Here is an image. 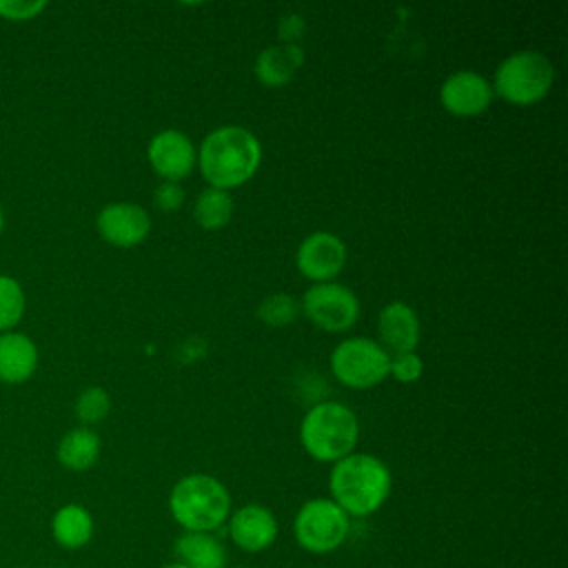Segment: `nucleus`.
<instances>
[{
  "mask_svg": "<svg viewBox=\"0 0 568 568\" xmlns=\"http://www.w3.org/2000/svg\"><path fill=\"white\" fill-rule=\"evenodd\" d=\"M173 550L189 568H226V548L213 532H182Z\"/></svg>",
  "mask_w": 568,
  "mask_h": 568,
  "instance_id": "6ab92c4d",
  "label": "nucleus"
},
{
  "mask_svg": "<svg viewBox=\"0 0 568 568\" xmlns=\"http://www.w3.org/2000/svg\"><path fill=\"white\" fill-rule=\"evenodd\" d=\"M233 217V197L229 191L206 186L193 206V220L204 229V231H220L224 229Z\"/></svg>",
  "mask_w": 568,
  "mask_h": 568,
  "instance_id": "aec40b11",
  "label": "nucleus"
},
{
  "mask_svg": "<svg viewBox=\"0 0 568 568\" xmlns=\"http://www.w3.org/2000/svg\"><path fill=\"white\" fill-rule=\"evenodd\" d=\"M555 82L552 62L532 49L510 53L495 71L493 91L515 106H530L544 100Z\"/></svg>",
  "mask_w": 568,
  "mask_h": 568,
  "instance_id": "39448f33",
  "label": "nucleus"
},
{
  "mask_svg": "<svg viewBox=\"0 0 568 568\" xmlns=\"http://www.w3.org/2000/svg\"><path fill=\"white\" fill-rule=\"evenodd\" d=\"M146 158L151 169L164 180V182H180L191 175V171L197 164V153L189 135L175 129L160 131L151 138Z\"/></svg>",
  "mask_w": 568,
  "mask_h": 568,
  "instance_id": "9b49d317",
  "label": "nucleus"
},
{
  "mask_svg": "<svg viewBox=\"0 0 568 568\" xmlns=\"http://www.w3.org/2000/svg\"><path fill=\"white\" fill-rule=\"evenodd\" d=\"M295 264L297 271L315 284L333 282L346 264V244L328 231H315L297 246Z\"/></svg>",
  "mask_w": 568,
  "mask_h": 568,
  "instance_id": "1a4fd4ad",
  "label": "nucleus"
},
{
  "mask_svg": "<svg viewBox=\"0 0 568 568\" xmlns=\"http://www.w3.org/2000/svg\"><path fill=\"white\" fill-rule=\"evenodd\" d=\"M2 229H4V213H2V204H0V235H2Z\"/></svg>",
  "mask_w": 568,
  "mask_h": 568,
  "instance_id": "c85d7f7f",
  "label": "nucleus"
},
{
  "mask_svg": "<svg viewBox=\"0 0 568 568\" xmlns=\"http://www.w3.org/2000/svg\"><path fill=\"white\" fill-rule=\"evenodd\" d=\"M393 488L388 466L368 453H351L333 464L328 475L331 499L348 517H368L377 513Z\"/></svg>",
  "mask_w": 568,
  "mask_h": 568,
  "instance_id": "f03ea898",
  "label": "nucleus"
},
{
  "mask_svg": "<svg viewBox=\"0 0 568 568\" xmlns=\"http://www.w3.org/2000/svg\"><path fill=\"white\" fill-rule=\"evenodd\" d=\"M493 87L475 71H455L439 87L442 106L459 118H473L488 109Z\"/></svg>",
  "mask_w": 568,
  "mask_h": 568,
  "instance_id": "ddd939ff",
  "label": "nucleus"
},
{
  "mask_svg": "<svg viewBox=\"0 0 568 568\" xmlns=\"http://www.w3.org/2000/svg\"><path fill=\"white\" fill-rule=\"evenodd\" d=\"M302 31H304V24H302V20L297 16H288L280 24V33H282V40L286 44H295V38H300Z\"/></svg>",
  "mask_w": 568,
  "mask_h": 568,
  "instance_id": "bb28decb",
  "label": "nucleus"
},
{
  "mask_svg": "<svg viewBox=\"0 0 568 568\" xmlns=\"http://www.w3.org/2000/svg\"><path fill=\"white\" fill-rule=\"evenodd\" d=\"M348 532L351 517L331 497L304 501L293 519V537L297 546L311 555H328L337 550Z\"/></svg>",
  "mask_w": 568,
  "mask_h": 568,
  "instance_id": "423d86ee",
  "label": "nucleus"
},
{
  "mask_svg": "<svg viewBox=\"0 0 568 568\" xmlns=\"http://www.w3.org/2000/svg\"><path fill=\"white\" fill-rule=\"evenodd\" d=\"M11 568H22V566H11Z\"/></svg>",
  "mask_w": 568,
  "mask_h": 568,
  "instance_id": "c756f323",
  "label": "nucleus"
},
{
  "mask_svg": "<svg viewBox=\"0 0 568 568\" xmlns=\"http://www.w3.org/2000/svg\"><path fill=\"white\" fill-rule=\"evenodd\" d=\"M182 202H184V189L180 186V182H162L153 191V204L162 213L178 211L182 206Z\"/></svg>",
  "mask_w": 568,
  "mask_h": 568,
  "instance_id": "a878e982",
  "label": "nucleus"
},
{
  "mask_svg": "<svg viewBox=\"0 0 568 568\" xmlns=\"http://www.w3.org/2000/svg\"><path fill=\"white\" fill-rule=\"evenodd\" d=\"M38 368V346L20 331L0 333V382L22 384Z\"/></svg>",
  "mask_w": 568,
  "mask_h": 568,
  "instance_id": "2eb2a0df",
  "label": "nucleus"
},
{
  "mask_svg": "<svg viewBox=\"0 0 568 568\" xmlns=\"http://www.w3.org/2000/svg\"><path fill=\"white\" fill-rule=\"evenodd\" d=\"M300 300L288 293H273L257 306V317L268 326H288L300 317Z\"/></svg>",
  "mask_w": 568,
  "mask_h": 568,
  "instance_id": "4be33fe9",
  "label": "nucleus"
},
{
  "mask_svg": "<svg viewBox=\"0 0 568 568\" xmlns=\"http://www.w3.org/2000/svg\"><path fill=\"white\" fill-rule=\"evenodd\" d=\"M95 226L100 237L111 246L133 248L146 240L151 231V217L140 204L111 202L100 209Z\"/></svg>",
  "mask_w": 568,
  "mask_h": 568,
  "instance_id": "9d476101",
  "label": "nucleus"
},
{
  "mask_svg": "<svg viewBox=\"0 0 568 568\" xmlns=\"http://www.w3.org/2000/svg\"><path fill=\"white\" fill-rule=\"evenodd\" d=\"M109 410H111V397L102 386H89L75 399V417L84 426L102 422L109 415Z\"/></svg>",
  "mask_w": 568,
  "mask_h": 568,
  "instance_id": "5701e85b",
  "label": "nucleus"
},
{
  "mask_svg": "<svg viewBox=\"0 0 568 568\" xmlns=\"http://www.w3.org/2000/svg\"><path fill=\"white\" fill-rule=\"evenodd\" d=\"M424 362L415 351L408 353H393L388 362V375H393L402 384H413L422 377Z\"/></svg>",
  "mask_w": 568,
  "mask_h": 568,
  "instance_id": "b1692460",
  "label": "nucleus"
},
{
  "mask_svg": "<svg viewBox=\"0 0 568 568\" xmlns=\"http://www.w3.org/2000/svg\"><path fill=\"white\" fill-rule=\"evenodd\" d=\"M388 351L368 337L342 339L331 353V371L348 388H371L388 375Z\"/></svg>",
  "mask_w": 568,
  "mask_h": 568,
  "instance_id": "0eeeda50",
  "label": "nucleus"
},
{
  "mask_svg": "<svg viewBox=\"0 0 568 568\" xmlns=\"http://www.w3.org/2000/svg\"><path fill=\"white\" fill-rule=\"evenodd\" d=\"M359 422L351 408L337 402L311 406L300 424L302 448L315 462H339L355 450Z\"/></svg>",
  "mask_w": 568,
  "mask_h": 568,
  "instance_id": "20e7f679",
  "label": "nucleus"
},
{
  "mask_svg": "<svg viewBox=\"0 0 568 568\" xmlns=\"http://www.w3.org/2000/svg\"><path fill=\"white\" fill-rule=\"evenodd\" d=\"M304 64V49L300 44H273L260 51L255 60V78L268 89L284 87L293 80L297 69Z\"/></svg>",
  "mask_w": 568,
  "mask_h": 568,
  "instance_id": "dca6fc26",
  "label": "nucleus"
},
{
  "mask_svg": "<svg viewBox=\"0 0 568 568\" xmlns=\"http://www.w3.org/2000/svg\"><path fill=\"white\" fill-rule=\"evenodd\" d=\"M229 568V566H226ZM231 568H240V566H231Z\"/></svg>",
  "mask_w": 568,
  "mask_h": 568,
  "instance_id": "7c9ffc66",
  "label": "nucleus"
},
{
  "mask_svg": "<svg viewBox=\"0 0 568 568\" xmlns=\"http://www.w3.org/2000/svg\"><path fill=\"white\" fill-rule=\"evenodd\" d=\"M262 160L260 140L244 126L226 124L213 129L200 144L197 166L213 189H235L248 182Z\"/></svg>",
  "mask_w": 568,
  "mask_h": 568,
  "instance_id": "f257e3e1",
  "label": "nucleus"
},
{
  "mask_svg": "<svg viewBox=\"0 0 568 568\" xmlns=\"http://www.w3.org/2000/svg\"><path fill=\"white\" fill-rule=\"evenodd\" d=\"M300 308L313 326L326 333L348 331L359 317L357 295L335 282L308 286L304 297L300 300Z\"/></svg>",
  "mask_w": 568,
  "mask_h": 568,
  "instance_id": "6e6552de",
  "label": "nucleus"
},
{
  "mask_svg": "<svg viewBox=\"0 0 568 568\" xmlns=\"http://www.w3.org/2000/svg\"><path fill=\"white\" fill-rule=\"evenodd\" d=\"M27 311L22 284L11 275H0V333L13 331Z\"/></svg>",
  "mask_w": 568,
  "mask_h": 568,
  "instance_id": "412c9836",
  "label": "nucleus"
},
{
  "mask_svg": "<svg viewBox=\"0 0 568 568\" xmlns=\"http://www.w3.org/2000/svg\"><path fill=\"white\" fill-rule=\"evenodd\" d=\"M226 524L231 541L244 552H262L271 548L280 532L275 515L262 504H244L235 508Z\"/></svg>",
  "mask_w": 568,
  "mask_h": 568,
  "instance_id": "f8f14e48",
  "label": "nucleus"
},
{
  "mask_svg": "<svg viewBox=\"0 0 568 568\" xmlns=\"http://www.w3.org/2000/svg\"><path fill=\"white\" fill-rule=\"evenodd\" d=\"M93 532V515L82 504H64L51 517V537L64 550H80L89 546Z\"/></svg>",
  "mask_w": 568,
  "mask_h": 568,
  "instance_id": "f3484780",
  "label": "nucleus"
},
{
  "mask_svg": "<svg viewBox=\"0 0 568 568\" xmlns=\"http://www.w3.org/2000/svg\"><path fill=\"white\" fill-rule=\"evenodd\" d=\"M100 437L89 426L71 428L62 435V439L55 446V457L62 468L71 473H84L95 466L100 457Z\"/></svg>",
  "mask_w": 568,
  "mask_h": 568,
  "instance_id": "a211bd4d",
  "label": "nucleus"
},
{
  "mask_svg": "<svg viewBox=\"0 0 568 568\" xmlns=\"http://www.w3.org/2000/svg\"><path fill=\"white\" fill-rule=\"evenodd\" d=\"M44 9V0H0V18L9 22H29Z\"/></svg>",
  "mask_w": 568,
  "mask_h": 568,
  "instance_id": "393cba45",
  "label": "nucleus"
},
{
  "mask_svg": "<svg viewBox=\"0 0 568 568\" xmlns=\"http://www.w3.org/2000/svg\"><path fill=\"white\" fill-rule=\"evenodd\" d=\"M160 568H189V566H184V564H180V561H171V564H164V566H160Z\"/></svg>",
  "mask_w": 568,
  "mask_h": 568,
  "instance_id": "cd10ccee",
  "label": "nucleus"
},
{
  "mask_svg": "<svg viewBox=\"0 0 568 568\" xmlns=\"http://www.w3.org/2000/svg\"><path fill=\"white\" fill-rule=\"evenodd\" d=\"M377 333L384 348L393 353L415 351L419 342V317L408 304L390 302L379 311Z\"/></svg>",
  "mask_w": 568,
  "mask_h": 568,
  "instance_id": "4468645a",
  "label": "nucleus"
},
{
  "mask_svg": "<svg viewBox=\"0 0 568 568\" xmlns=\"http://www.w3.org/2000/svg\"><path fill=\"white\" fill-rule=\"evenodd\" d=\"M169 513L184 532H213L231 515V493L217 477L191 473L173 484Z\"/></svg>",
  "mask_w": 568,
  "mask_h": 568,
  "instance_id": "7ed1b4c3",
  "label": "nucleus"
}]
</instances>
